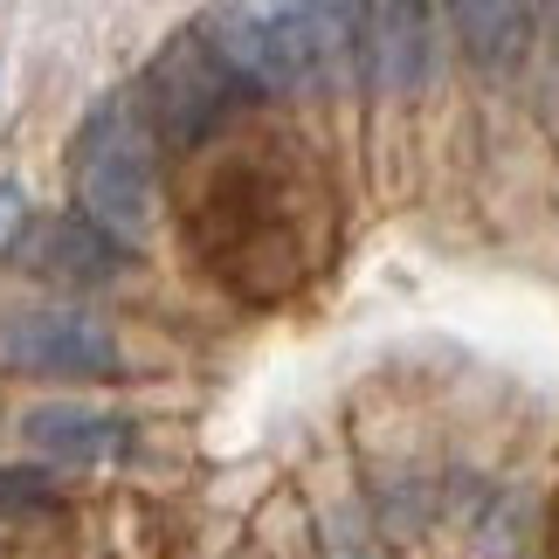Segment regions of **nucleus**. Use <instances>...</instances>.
<instances>
[{
	"label": "nucleus",
	"mask_w": 559,
	"mask_h": 559,
	"mask_svg": "<svg viewBox=\"0 0 559 559\" xmlns=\"http://www.w3.org/2000/svg\"><path fill=\"white\" fill-rule=\"evenodd\" d=\"M76 201L118 242H139L153 222V132L139 97H104L76 139Z\"/></svg>",
	"instance_id": "f257e3e1"
},
{
	"label": "nucleus",
	"mask_w": 559,
	"mask_h": 559,
	"mask_svg": "<svg viewBox=\"0 0 559 559\" xmlns=\"http://www.w3.org/2000/svg\"><path fill=\"white\" fill-rule=\"evenodd\" d=\"M0 353L21 373H83V380L118 373V338L91 311H21L0 332Z\"/></svg>",
	"instance_id": "f03ea898"
},
{
	"label": "nucleus",
	"mask_w": 559,
	"mask_h": 559,
	"mask_svg": "<svg viewBox=\"0 0 559 559\" xmlns=\"http://www.w3.org/2000/svg\"><path fill=\"white\" fill-rule=\"evenodd\" d=\"M228 62L207 49V35H187L174 41V49L159 56V70H153V104H159V118H166V132L174 139H193L201 124L222 111V91H228Z\"/></svg>",
	"instance_id": "7ed1b4c3"
},
{
	"label": "nucleus",
	"mask_w": 559,
	"mask_h": 559,
	"mask_svg": "<svg viewBox=\"0 0 559 559\" xmlns=\"http://www.w3.org/2000/svg\"><path fill=\"white\" fill-rule=\"evenodd\" d=\"M367 70L394 97L428 76V0H367Z\"/></svg>",
	"instance_id": "20e7f679"
},
{
	"label": "nucleus",
	"mask_w": 559,
	"mask_h": 559,
	"mask_svg": "<svg viewBox=\"0 0 559 559\" xmlns=\"http://www.w3.org/2000/svg\"><path fill=\"white\" fill-rule=\"evenodd\" d=\"M49 276L62 284H104V276H118V235L97 228L91 214H76V222H49L41 228V255H35Z\"/></svg>",
	"instance_id": "39448f33"
},
{
	"label": "nucleus",
	"mask_w": 559,
	"mask_h": 559,
	"mask_svg": "<svg viewBox=\"0 0 559 559\" xmlns=\"http://www.w3.org/2000/svg\"><path fill=\"white\" fill-rule=\"evenodd\" d=\"M28 442L49 449V456H62V463H97V456H111V449L124 442V428L91 415V407H35Z\"/></svg>",
	"instance_id": "423d86ee"
},
{
	"label": "nucleus",
	"mask_w": 559,
	"mask_h": 559,
	"mask_svg": "<svg viewBox=\"0 0 559 559\" xmlns=\"http://www.w3.org/2000/svg\"><path fill=\"white\" fill-rule=\"evenodd\" d=\"M463 28V49L484 62V70H511L525 49V0H449Z\"/></svg>",
	"instance_id": "0eeeda50"
},
{
	"label": "nucleus",
	"mask_w": 559,
	"mask_h": 559,
	"mask_svg": "<svg viewBox=\"0 0 559 559\" xmlns=\"http://www.w3.org/2000/svg\"><path fill=\"white\" fill-rule=\"evenodd\" d=\"M21 228H28V193H21L14 180H0V255H14Z\"/></svg>",
	"instance_id": "6e6552de"
}]
</instances>
